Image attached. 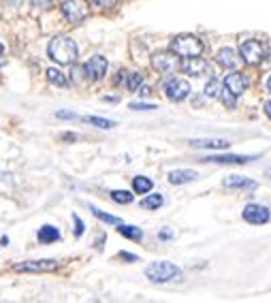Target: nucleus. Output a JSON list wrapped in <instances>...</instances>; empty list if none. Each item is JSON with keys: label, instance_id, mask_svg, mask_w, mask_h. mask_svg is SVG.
Returning a JSON list of instances; mask_svg holds the SVG:
<instances>
[{"label": "nucleus", "instance_id": "nucleus-3", "mask_svg": "<svg viewBox=\"0 0 271 303\" xmlns=\"http://www.w3.org/2000/svg\"><path fill=\"white\" fill-rule=\"evenodd\" d=\"M171 52L182 58H194L203 54V43L194 34H180L171 41Z\"/></svg>", "mask_w": 271, "mask_h": 303}, {"label": "nucleus", "instance_id": "nucleus-5", "mask_svg": "<svg viewBox=\"0 0 271 303\" xmlns=\"http://www.w3.org/2000/svg\"><path fill=\"white\" fill-rule=\"evenodd\" d=\"M239 56L243 58L245 64L254 66V64H258V62H261V60L265 58V45H263L261 41H256V39L243 41V43L239 45Z\"/></svg>", "mask_w": 271, "mask_h": 303}, {"label": "nucleus", "instance_id": "nucleus-30", "mask_svg": "<svg viewBox=\"0 0 271 303\" xmlns=\"http://www.w3.org/2000/svg\"><path fill=\"white\" fill-rule=\"evenodd\" d=\"M73 222H75V237H81V235H84V231H86L84 220H81L77 214H73Z\"/></svg>", "mask_w": 271, "mask_h": 303}, {"label": "nucleus", "instance_id": "nucleus-42", "mask_svg": "<svg viewBox=\"0 0 271 303\" xmlns=\"http://www.w3.org/2000/svg\"><path fill=\"white\" fill-rule=\"evenodd\" d=\"M3 52H5V45H3V43H0V54H3Z\"/></svg>", "mask_w": 271, "mask_h": 303}, {"label": "nucleus", "instance_id": "nucleus-13", "mask_svg": "<svg viewBox=\"0 0 271 303\" xmlns=\"http://www.w3.org/2000/svg\"><path fill=\"white\" fill-rule=\"evenodd\" d=\"M225 88L235 96H241L245 92V88H248V79H245L243 73L235 71V73H231V75L225 77Z\"/></svg>", "mask_w": 271, "mask_h": 303}, {"label": "nucleus", "instance_id": "nucleus-37", "mask_svg": "<svg viewBox=\"0 0 271 303\" xmlns=\"http://www.w3.org/2000/svg\"><path fill=\"white\" fill-rule=\"evenodd\" d=\"M265 113H267V118L271 120V101H267V103H265Z\"/></svg>", "mask_w": 271, "mask_h": 303}, {"label": "nucleus", "instance_id": "nucleus-43", "mask_svg": "<svg viewBox=\"0 0 271 303\" xmlns=\"http://www.w3.org/2000/svg\"><path fill=\"white\" fill-rule=\"evenodd\" d=\"M3 64H5V62H3V60H0V66H3Z\"/></svg>", "mask_w": 271, "mask_h": 303}, {"label": "nucleus", "instance_id": "nucleus-12", "mask_svg": "<svg viewBox=\"0 0 271 303\" xmlns=\"http://www.w3.org/2000/svg\"><path fill=\"white\" fill-rule=\"evenodd\" d=\"M256 156H239V154H209L205 158H201L203 162H214V165H245L254 160Z\"/></svg>", "mask_w": 271, "mask_h": 303}, {"label": "nucleus", "instance_id": "nucleus-21", "mask_svg": "<svg viewBox=\"0 0 271 303\" xmlns=\"http://www.w3.org/2000/svg\"><path fill=\"white\" fill-rule=\"evenodd\" d=\"M84 122H88V124H92V126H96V128H103V130H109V128L115 126L113 120H105V118H96V115H88V118H84Z\"/></svg>", "mask_w": 271, "mask_h": 303}, {"label": "nucleus", "instance_id": "nucleus-18", "mask_svg": "<svg viewBox=\"0 0 271 303\" xmlns=\"http://www.w3.org/2000/svg\"><path fill=\"white\" fill-rule=\"evenodd\" d=\"M37 239H39V244H54V241H60V231L52 224H45L39 228Z\"/></svg>", "mask_w": 271, "mask_h": 303}, {"label": "nucleus", "instance_id": "nucleus-39", "mask_svg": "<svg viewBox=\"0 0 271 303\" xmlns=\"http://www.w3.org/2000/svg\"><path fill=\"white\" fill-rule=\"evenodd\" d=\"M139 94H143V96H147L150 94V88H141V92Z\"/></svg>", "mask_w": 271, "mask_h": 303}, {"label": "nucleus", "instance_id": "nucleus-31", "mask_svg": "<svg viewBox=\"0 0 271 303\" xmlns=\"http://www.w3.org/2000/svg\"><path fill=\"white\" fill-rule=\"evenodd\" d=\"M115 3L117 0H90V5L101 7V9H111V7H115Z\"/></svg>", "mask_w": 271, "mask_h": 303}, {"label": "nucleus", "instance_id": "nucleus-26", "mask_svg": "<svg viewBox=\"0 0 271 303\" xmlns=\"http://www.w3.org/2000/svg\"><path fill=\"white\" fill-rule=\"evenodd\" d=\"M111 199L115 203H120V205H128V203H133V192H128V190H113L111 192Z\"/></svg>", "mask_w": 271, "mask_h": 303}, {"label": "nucleus", "instance_id": "nucleus-4", "mask_svg": "<svg viewBox=\"0 0 271 303\" xmlns=\"http://www.w3.org/2000/svg\"><path fill=\"white\" fill-rule=\"evenodd\" d=\"M164 94H167L169 101L182 103L184 99H188V94H190V83L182 77H169L164 81Z\"/></svg>", "mask_w": 271, "mask_h": 303}, {"label": "nucleus", "instance_id": "nucleus-23", "mask_svg": "<svg viewBox=\"0 0 271 303\" xmlns=\"http://www.w3.org/2000/svg\"><path fill=\"white\" fill-rule=\"evenodd\" d=\"M90 212L98 218V220H103V222H107V224H120L122 220L117 216H111V214H107V212H103V209H98V207H94V205H90Z\"/></svg>", "mask_w": 271, "mask_h": 303}, {"label": "nucleus", "instance_id": "nucleus-22", "mask_svg": "<svg viewBox=\"0 0 271 303\" xmlns=\"http://www.w3.org/2000/svg\"><path fill=\"white\" fill-rule=\"evenodd\" d=\"M45 75H47V79H50L52 83H54V86H60V88H64V86H68V79L62 75V73L60 71H58V68H47V73H45Z\"/></svg>", "mask_w": 271, "mask_h": 303}, {"label": "nucleus", "instance_id": "nucleus-14", "mask_svg": "<svg viewBox=\"0 0 271 303\" xmlns=\"http://www.w3.org/2000/svg\"><path fill=\"white\" fill-rule=\"evenodd\" d=\"M190 145H192V148H201V150H227L231 145V141L229 139L209 137V139H192Z\"/></svg>", "mask_w": 271, "mask_h": 303}, {"label": "nucleus", "instance_id": "nucleus-20", "mask_svg": "<svg viewBox=\"0 0 271 303\" xmlns=\"http://www.w3.org/2000/svg\"><path fill=\"white\" fill-rule=\"evenodd\" d=\"M154 188V181H152L150 177H143V175H137L133 179V190L137 192V195H147V192Z\"/></svg>", "mask_w": 271, "mask_h": 303}, {"label": "nucleus", "instance_id": "nucleus-35", "mask_svg": "<svg viewBox=\"0 0 271 303\" xmlns=\"http://www.w3.org/2000/svg\"><path fill=\"white\" fill-rule=\"evenodd\" d=\"M158 237H160L162 241H167V239H173L175 235H173V231H160V233H158Z\"/></svg>", "mask_w": 271, "mask_h": 303}, {"label": "nucleus", "instance_id": "nucleus-19", "mask_svg": "<svg viewBox=\"0 0 271 303\" xmlns=\"http://www.w3.org/2000/svg\"><path fill=\"white\" fill-rule=\"evenodd\" d=\"M120 228H117V233H120L122 237H126V239H133V241H141L143 239V231H141L139 226H133V224H117Z\"/></svg>", "mask_w": 271, "mask_h": 303}, {"label": "nucleus", "instance_id": "nucleus-6", "mask_svg": "<svg viewBox=\"0 0 271 303\" xmlns=\"http://www.w3.org/2000/svg\"><path fill=\"white\" fill-rule=\"evenodd\" d=\"M88 13H90V9L84 0H64L62 3V15L66 17L68 24L84 21L88 17Z\"/></svg>", "mask_w": 271, "mask_h": 303}, {"label": "nucleus", "instance_id": "nucleus-15", "mask_svg": "<svg viewBox=\"0 0 271 303\" xmlns=\"http://www.w3.org/2000/svg\"><path fill=\"white\" fill-rule=\"evenodd\" d=\"M196 177H199V173L192 171V169H178V171H171L169 173V184H173V186L190 184V181H194Z\"/></svg>", "mask_w": 271, "mask_h": 303}, {"label": "nucleus", "instance_id": "nucleus-17", "mask_svg": "<svg viewBox=\"0 0 271 303\" xmlns=\"http://www.w3.org/2000/svg\"><path fill=\"white\" fill-rule=\"evenodd\" d=\"M216 60H218V64L225 66V68H235L239 64V58H237V54H235V50H231V47H222V50L218 52V56H216Z\"/></svg>", "mask_w": 271, "mask_h": 303}, {"label": "nucleus", "instance_id": "nucleus-9", "mask_svg": "<svg viewBox=\"0 0 271 303\" xmlns=\"http://www.w3.org/2000/svg\"><path fill=\"white\" fill-rule=\"evenodd\" d=\"M182 71L186 73V75H192V77H205V75H211V66L207 60L203 58H186L184 64H182Z\"/></svg>", "mask_w": 271, "mask_h": 303}, {"label": "nucleus", "instance_id": "nucleus-11", "mask_svg": "<svg viewBox=\"0 0 271 303\" xmlns=\"http://www.w3.org/2000/svg\"><path fill=\"white\" fill-rule=\"evenodd\" d=\"M107 66H109L107 58H103V56H92L88 62L84 64V71H86V75H88L90 79L98 81V79L105 77V73H107Z\"/></svg>", "mask_w": 271, "mask_h": 303}, {"label": "nucleus", "instance_id": "nucleus-34", "mask_svg": "<svg viewBox=\"0 0 271 303\" xmlns=\"http://www.w3.org/2000/svg\"><path fill=\"white\" fill-rule=\"evenodd\" d=\"M120 259H124V261H139L137 254H131V252H120Z\"/></svg>", "mask_w": 271, "mask_h": 303}, {"label": "nucleus", "instance_id": "nucleus-16", "mask_svg": "<svg viewBox=\"0 0 271 303\" xmlns=\"http://www.w3.org/2000/svg\"><path fill=\"white\" fill-rule=\"evenodd\" d=\"M225 186L227 188H237V190H256V181L250 177H243V175H229L225 179Z\"/></svg>", "mask_w": 271, "mask_h": 303}, {"label": "nucleus", "instance_id": "nucleus-24", "mask_svg": "<svg viewBox=\"0 0 271 303\" xmlns=\"http://www.w3.org/2000/svg\"><path fill=\"white\" fill-rule=\"evenodd\" d=\"M124 77H126V88L131 90V92L139 90L141 83H143V75H141V73H126Z\"/></svg>", "mask_w": 271, "mask_h": 303}, {"label": "nucleus", "instance_id": "nucleus-41", "mask_svg": "<svg viewBox=\"0 0 271 303\" xmlns=\"http://www.w3.org/2000/svg\"><path fill=\"white\" fill-rule=\"evenodd\" d=\"M265 175H267V177H269V179H271V167H269V169H267V173H265Z\"/></svg>", "mask_w": 271, "mask_h": 303}, {"label": "nucleus", "instance_id": "nucleus-36", "mask_svg": "<svg viewBox=\"0 0 271 303\" xmlns=\"http://www.w3.org/2000/svg\"><path fill=\"white\" fill-rule=\"evenodd\" d=\"M32 3H34V7L45 9V7H50V5H52V0H32Z\"/></svg>", "mask_w": 271, "mask_h": 303}, {"label": "nucleus", "instance_id": "nucleus-29", "mask_svg": "<svg viewBox=\"0 0 271 303\" xmlns=\"http://www.w3.org/2000/svg\"><path fill=\"white\" fill-rule=\"evenodd\" d=\"M131 109H133V111H154V109H158V105H147V103H131Z\"/></svg>", "mask_w": 271, "mask_h": 303}, {"label": "nucleus", "instance_id": "nucleus-32", "mask_svg": "<svg viewBox=\"0 0 271 303\" xmlns=\"http://www.w3.org/2000/svg\"><path fill=\"white\" fill-rule=\"evenodd\" d=\"M84 66H73V71H70V75H73V83H79L81 79H84Z\"/></svg>", "mask_w": 271, "mask_h": 303}, {"label": "nucleus", "instance_id": "nucleus-28", "mask_svg": "<svg viewBox=\"0 0 271 303\" xmlns=\"http://www.w3.org/2000/svg\"><path fill=\"white\" fill-rule=\"evenodd\" d=\"M218 92H220V83L216 79H211L207 86H205V96H207V99H216Z\"/></svg>", "mask_w": 271, "mask_h": 303}, {"label": "nucleus", "instance_id": "nucleus-1", "mask_svg": "<svg viewBox=\"0 0 271 303\" xmlns=\"http://www.w3.org/2000/svg\"><path fill=\"white\" fill-rule=\"evenodd\" d=\"M47 54L58 64H75L79 50H77V43L73 39H68V36H54L50 41V47H47Z\"/></svg>", "mask_w": 271, "mask_h": 303}, {"label": "nucleus", "instance_id": "nucleus-38", "mask_svg": "<svg viewBox=\"0 0 271 303\" xmlns=\"http://www.w3.org/2000/svg\"><path fill=\"white\" fill-rule=\"evenodd\" d=\"M103 101H105V103H117V99H115V96H105Z\"/></svg>", "mask_w": 271, "mask_h": 303}, {"label": "nucleus", "instance_id": "nucleus-33", "mask_svg": "<svg viewBox=\"0 0 271 303\" xmlns=\"http://www.w3.org/2000/svg\"><path fill=\"white\" fill-rule=\"evenodd\" d=\"M56 118H60V120H77V115L70 113V111H58Z\"/></svg>", "mask_w": 271, "mask_h": 303}, {"label": "nucleus", "instance_id": "nucleus-10", "mask_svg": "<svg viewBox=\"0 0 271 303\" xmlns=\"http://www.w3.org/2000/svg\"><path fill=\"white\" fill-rule=\"evenodd\" d=\"M243 220L250 222V224H265L269 222V207H265V205H258V203H250L243 207Z\"/></svg>", "mask_w": 271, "mask_h": 303}, {"label": "nucleus", "instance_id": "nucleus-40", "mask_svg": "<svg viewBox=\"0 0 271 303\" xmlns=\"http://www.w3.org/2000/svg\"><path fill=\"white\" fill-rule=\"evenodd\" d=\"M267 90H269V92H271V77H269V79H267Z\"/></svg>", "mask_w": 271, "mask_h": 303}, {"label": "nucleus", "instance_id": "nucleus-7", "mask_svg": "<svg viewBox=\"0 0 271 303\" xmlns=\"http://www.w3.org/2000/svg\"><path fill=\"white\" fill-rule=\"evenodd\" d=\"M58 269V261L54 259H41V261H26L15 265L17 273H47V271H56Z\"/></svg>", "mask_w": 271, "mask_h": 303}, {"label": "nucleus", "instance_id": "nucleus-2", "mask_svg": "<svg viewBox=\"0 0 271 303\" xmlns=\"http://www.w3.org/2000/svg\"><path fill=\"white\" fill-rule=\"evenodd\" d=\"M182 275H184L182 269L169 261H156V263H150L145 267V277L154 284L178 282V280H182Z\"/></svg>", "mask_w": 271, "mask_h": 303}, {"label": "nucleus", "instance_id": "nucleus-27", "mask_svg": "<svg viewBox=\"0 0 271 303\" xmlns=\"http://www.w3.org/2000/svg\"><path fill=\"white\" fill-rule=\"evenodd\" d=\"M220 99H222V103H225V107H227V109H235V105H237V96H235V94H231L227 88L222 90Z\"/></svg>", "mask_w": 271, "mask_h": 303}, {"label": "nucleus", "instance_id": "nucleus-25", "mask_svg": "<svg viewBox=\"0 0 271 303\" xmlns=\"http://www.w3.org/2000/svg\"><path fill=\"white\" fill-rule=\"evenodd\" d=\"M162 203H164L162 195H150L141 201V207L143 209H158V207H162Z\"/></svg>", "mask_w": 271, "mask_h": 303}, {"label": "nucleus", "instance_id": "nucleus-8", "mask_svg": "<svg viewBox=\"0 0 271 303\" xmlns=\"http://www.w3.org/2000/svg\"><path fill=\"white\" fill-rule=\"evenodd\" d=\"M152 66H154L158 73H173L178 71L180 62H178V54L173 52H156L154 56H152Z\"/></svg>", "mask_w": 271, "mask_h": 303}]
</instances>
